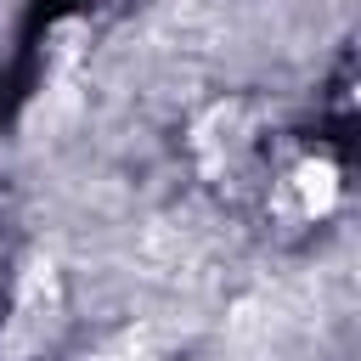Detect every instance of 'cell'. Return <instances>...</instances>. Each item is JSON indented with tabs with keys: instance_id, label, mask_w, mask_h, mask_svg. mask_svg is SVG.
I'll list each match as a JSON object with an SVG mask.
<instances>
[{
	"instance_id": "obj_1",
	"label": "cell",
	"mask_w": 361,
	"mask_h": 361,
	"mask_svg": "<svg viewBox=\"0 0 361 361\" xmlns=\"http://www.w3.org/2000/svg\"><path fill=\"white\" fill-rule=\"evenodd\" d=\"M293 192H299V209H305L310 220H322V214H333V203H338V169H333L327 158H305V164L293 169Z\"/></svg>"
}]
</instances>
